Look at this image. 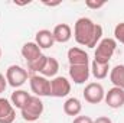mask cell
<instances>
[{
	"label": "cell",
	"instance_id": "6da1fadb",
	"mask_svg": "<svg viewBox=\"0 0 124 123\" xmlns=\"http://www.w3.org/2000/svg\"><path fill=\"white\" fill-rule=\"evenodd\" d=\"M75 41L87 48H95L102 39V26L94 23L90 18H79L74 26Z\"/></svg>",
	"mask_w": 124,
	"mask_h": 123
},
{
	"label": "cell",
	"instance_id": "7a4b0ae2",
	"mask_svg": "<svg viewBox=\"0 0 124 123\" xmlns=\"http://www.w3.org/2000/svg\"><path fill=\"white\" fill-rule=\"evenodd\" d=\"M117 48V41L114 38H102L100 44L95 46V54L94 60L98 62H105L110 64V60L113 58L114 52Z\"/></svg>",
	"mask_w": 124,
	"mask_h": 123
},
{
	"label": "cell",
	"instance_id": "3957f363",
	"mask_svg": "<svg viewBox=\"0 0 124 123\" xmlns=\"http://www.w3.org/2000/svg\"><path fill=\"white\" fill-rule=\"evenodd\" d=\"M20 113H22V117L25 120H28V122L38 120L42 116V113H43V103H42L40 97L31 96V98L23 106V109L20 110Z\"/></svg>",
	"mask_w": 124,
	"mask_h": 123
},
{
	"label": "cell",
	"instance_id": "277c9868",
	"mask_svg": "<svg viewBox=\"0 0 124 123\" xmlns=\"http://www.w3.org/2000/svg\"><path fill=\"white\" fill-rule=\"evenodd\" d=\"M28 71L20 67V65H10L7 70H6V80H7V84L17 88L20 86H23L26 81H28Z\"/></svg>",
	"mask_w": 124,
	"mask_h": 123
},
{
	"label": "cell",
	"instance_id": "5b68a950",
	"mask_svg": "<svg viewBox=\"0 0 124 123\" xmlns=\"http://www.w3.org/2000/svg\"><path fill=\"white\" fill-rule=\"evenodd\" d=\"M31 90L36 97L51 96V81L43 75H32L31 77Z\"/></svg>",
	"mask_w": 124,
	"mask_h": 123
},
{
	"label": "cell",
	"instance_id": "8992f818",
	"mask_svg": "<svg viewBox=\"0 0 124 123\" xmlns=\"http://www.w3.org/2000/svg\"><path fill=\"white\" fill-rule=\"evenodd\" d=\"M82 94H84L85 101L90 103V104H98L105 97L104 87L100 83H90V84H87V87L84 88V93Z\"/></svg>",
	"mask_w": 124,
	"mask_h": 123
},
{
	"label": "cell",
	"instance_id": "52a82bcc",
	"mask_svg": "<svg viewBox=\"0 0 124 123\" xmlns=\"http://www.w3.org/2000/svg\"><path fill=\"white\" fill-rule=\"evenodd\" d=\"M71 93V83L65 77H55L51 81V96L52 97H66Z\"/></svg>",
	"mask_w": 124,
	"mask_h": 123
},
{
	"label": "cell",
	"instance_id": "ba28073f",
	"mask_svg": "<svg viewBox=\"0 0 124 123\" xmlns=\"http://www.w3.org/2000/svg\"><path fill=\"white\" fill-rule=\"evenodd\" d=\"M91 74L90 65H69V77L75 84H84Z\"/></svg>",
	"mask_w": 124,
	"mask_h": 123
},
{
	"label": "cell",
	"instance_id": "9c48e42d",
	"mask_svg": "<svg viewBox=\"0 0 124 123\" xmlns=\"http://www.w3.org/2000/svg\"><path fill=\"white\" fill-rule=\"evenodd\" d=\"M104 101L108 104V107L111 109H120L124 106V90L118 87H113L105 93Z\"/></svg>",
	"mask_w": 124,
	"mask_h": 123
},
{
	"label": "cell",
	"instance_id": "30bf717a",
	"mask_svg": "<svg viewBox=\"0 0 124 123\" xmlns=\"http://www.w3.org/2000/svg\"><path fill=\"white\" fill-rule=\"evenodd\" d=\"M16 119V110L10 100L0 97V123H13Z\"/></svg>",
	"mask_w": 124,
	"mask_h": 123
},
{
	"label": "cell",
	"instance_id": "8fae6325",
	"mask_svg": "<svg viewBox=\"0 0 124 123\" xmlns=\"http://www.w3.org/2000/svg\"><path fill=\"white\" fill-rule=\"evenodd\" d=\"M68 62L69 65H90V57L84 49L74 46L68 49Z\"/></svg>",
	"mask_w": 124,
	"mask_h": 123
},
{
	"label": "cell",
	"instance_id": "7c38bea8",
	"mask_svg": "<svg viewBox=\"0 0 124 123\" xmlns=\"http://www.w3.org/2000/svg\"><path fill=\"white\" fill-rule=\"evenodd\" d=\"M35 42L36 45L40 48V49H48V48H52L54 44H55V39H54V33L48 29H42V31L36 32V38H35Z\"/></svg>",
	"mask_w": 124,
	"mask_h": 123
},
{
	"label": "cell",
	"instance_id": "4fadbf2b",
	"mask_svg": "<svg viewBox=\"0 0 124 123\" xmlns=\"http://www.w3.org/2000/svg\"><path fill=\"white\" fill-rule=\"evenodd\" d=\"M22 57L29 62L36 61L40 55H42V49L36 45V42H26L23 46H22Z\"/></svg>",
	"mask_w": 124,
	"mask_h": 123
},
{
	"label": "cell",
	"instance_id": "5bb4252c",
	"mask_svg": "<svg viewBox=\"0 0 124 123\" xmlns=\"http://www.w3.org/2000/svg\"><path fill=\"white\" fill-rule=\"evenodd\" d=\"M54 39L55 42H59V44H66L71 38H72V29L69 25L66 23H59L54 28Z\"/></svg>",
	"mask_w": 124,
	"mask_h": 123
},
{
	"label": "cell",
	"instance_id": "9a60e30c",
	"mask_svg": "<svg viewBox=\"0 0 124 123\" xmlns=\"http://www.w3.org/2000/svg\"><path fill=\"white\" fill-rule=\"evenodd\" d=\"M82 110V104L77 97H69L63 103V112L68 116H78Z\"/></svg>",
	"mask_w": 124,
	"mask_h": 123
},
{
	"label": "cell",
	"instance_id": "2e32d148",
	"mask_svg": "<svg viewBox=\"0 0 124 123\" xmlns=\"http://www.w3.org/2000/svg\"><path fill=\"white\" fill-rule=\"evenodd\" d=\"M31 98V94L25 90H15L10 96V103L13 104L15 109H23V106L28 103V100Z\"/></svg>",
	"mask_w": 124,
	"mask_h": 123
},
{
	"label": "cell",
	"instance_id": "e0dca14e",
	"mask_svg": "<svg viewBox=\"0 0 124 123\" xmlns=\"http://www.w3.org/2000/svg\"><path fill=\"white\" fill-rule=\"evenodd\" d=\"M110 81L114 84V87L124 90V65H116L110 70Z\"/></svg>",
	"mask_w": 124,
	"mask_h": 123
},
{
	"label": "cell",
	"instance_id": "ac0fdd59",
	"mask_svg": "<svg viewBox=\"0 0 124 123\" xmlns=\"http://www.w3.org/2000/svg\"><path fill=\"white\" fill-rule=\"evenodd\" d=\"M110 72V64H105V62H98L94 60L91 64V74L97 80H104Z\"/></svg>",
	"mask_w": 124,
	"mask_h": 123
},
{
	"label": "cell",
	"instance_id": "d6986e66",
	"mask_svg": "<svg viewBox=\"0 0 124 123\" xmlns=\"http://www.w3.org/2000/svg\"><path fill=\"white\" fill-rule=\"evenodd\" d=\"M58 71H59V62H58V60L54 58V57H48L46 64H45L43 70L40 71V74L48 78V77H55Z\"/></svg>",
	"mask_w": 124,
	"mask_h": 123
},
{
	"label": "cell",
	"instance_id": "ffe728a7",
	"mask_svg": "<svg viewBox=\"0 0 124 123\" xmlns=\"http://www.w3.org/2000/svg\"><path fill=\"white\" fill-rule=\"evenodd\" d=\"M46 60H48V57L42 54L36 61L29 62V64H28V67H29V70H31V71H33V72H39V74H40V71L43 70V67H45V64H46Z\"/></svg>",
	"mask_w": 124,
	"mask_h": 123
},
{
	"label": "cell",
	"instance_id": "44dd1931",
	"mask_svg": "<svg viewBox=\"0 0 124 123\" xmlns=\"http://www.w3.org/2000/svg\"><path fill=\"white\" fill-rule=\"evenodd\" d=\"M114 39L124 45V22L117 23V26L114 28Z\"/></svg>",
	"mask_w": 124,
	"mask_h": 123
},
{
	"label": "cell",
	"instance_id": "7402d4cb",
	"mask_svg": "<svg viewBox=\"0 0 124 123\" xmlns=\"http://www.w3.org/2000/svg\"><path fill=\"white\" fill-rule=\"evenodd\" d=\"M85 6H87L88 9H94V10H97V9L104 7V6H105V1H94V0H87V1H85Z\"/></svg>",
	"mask_w": 124,
	"mask_h": 123
},
{
	"label": "cell",
	"instance_id": "603a6c76",
	"mask_svg": "<svg viewBox=\"0 0 124 123\" xmlns=\"http://www.w3.org/2000/svg\"><path fill=\"white\" fill-rule=\"evenodd\" d=\"M72 123H94V120L90 116H77Z\"/></svg>",
	"mask_w": 124,
	"mask_h": 123
},
{
	"label": "cell",
	"instance_id": "cb8c5ba5",
	"mask_svg": "<svg viewBox=\"0 0 124 123\" xmlns=\"http://www.w3.org/2000/svg\"><path fill=\"white\" fill-rule=\"evenodd\" d=\"M6 87H7V80H6V77L0 72V94H1V93H4Z\"/></svg>",
	"mask_w": 124,
	"mask_h": 123
},
{
	"label": "cell",
	"instance_id": "d4e9b609",
	"mask_svg": "<svg viewBox=\"0 0 124 123\" xmlns=\"http://www.w3.org/2000/svg\"><path fill=\"white\" fill-rule=\"evenodd\" d=\"M94 123H113L111 122V119L110 117H107V116H100V117H97Z\"/></svg>",
	"mask_w": 124,
	"mask_h": 123
},
{
	"label": "cell",
	"instance_id": "484cf974",
	"mask_svg": "<svg viewBox=\"0 0 124 123\" xmlns=\"http://www.w3.org/2000/svg\"><path fill=\"white\" fill-rule=\"evenodd\" d=\"M45 6H49V7H54V6H59L61 1H54V3H49V1H43Z\"/></svg>",
	"mask_w": 124,
	"mask_h": 123
},
{
	"label": "cell",
	"instance_id": "4316f807",
	"mask_svg": "<svg viewBox=\"0 0 124 123\" xmlns=\"http://www.w3.org/2000/svg\"><path fill=\"white\" fill-rule=\"evenodd\" d=\"M0 58H1V48H0Z\"/></svg>",
	"mask_w": 124,
	"mask_h": 123
}]
</instances>
